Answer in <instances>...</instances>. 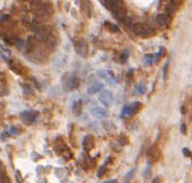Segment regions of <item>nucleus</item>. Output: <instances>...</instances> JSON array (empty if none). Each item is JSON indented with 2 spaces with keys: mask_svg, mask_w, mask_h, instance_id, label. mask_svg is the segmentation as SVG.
Instances as JSON below:
<instances>
[{
  "mask_svg": "<svg viewBox=\"0 0 192 183\" xmlns=\"http://www.w3.org/2000/svg\"><path fill=\"white\" fill-rule=\"evenodd\" d=\"M166 71H167V64H165L164 67V78L166 79Z\"/></svg>",
  "mask_w": 192,
  "mask_h": 183,
  "instance_id": "nucleus-38",
  "label": "nucleus"
},
{
  "mask_svg": "<svg viewBox=\"0 0 192 183\" xmlns=\"http://www.w3.org/2000/svg\"><path fill=\"white\" fill-rule=\"evenodd\" d=\"M137 91L139 92L140 94H142L145 92V86H144V84H140V85H138V87H137Z\"/></svg>",
  "mask_w": 192,
  "mask_h": 183,
  "instance_id": "nucleus-30",
  "label": "nucleus"
},
{
  "mask_svg": "<svg viewBox=\"0 0 192 183\" xmlns=\"http://www.w3.org/2000/svg\"><path fill=\"white\" fill-rule=\"evenodd\" d=\"M133 173H135V170H131V171H130L128 174H127V181H129V179H131L132 174H133Z\"/></svg>",
  "mask_w": 192,
  "mask_h": 183,
  "instance_id": "nucleus-34",
  "label": "nucleus"
},
{
  "mask_svg": "<svg viewBox=\"0 0 192 183\" xmlns=\"http://www.w3.org/2000/svg\"><path fill=\"white\" fill-rule=\"evenodd\" d=\"M124 183H129V181H125V182H124Z\"/></svg>",
  "mask_w": 192,
  "mask_h": 183,
  "instance_id": "nucleus-39",
  "label": "nucleus"
},
{
  "mask_svg": "<svg viewBox=\"0 0 192 183\" xmlns=\"http://www.w3.org/2000/svg\"><path fill=\"white\" fill-rule=\"evenodd\" d=\"M34 14L37 17H40L41 19H48V18L52 16L53 10L52 7L49 4H40L39 2L34 7Z\"/></svg>",
  "mask_w": 192,
  "mask_h": 183,
  "instance_id": "nucleus-5",
  "label": "nucleus"
},
{
  "mask_svg": "<svg viewBox=\"0 0 192 183\" xmlns=\"http://www.w3.org/2000/svg\"><path fill=\"white\" fill-rule=\"evenodd\" d=\"M103 183H116V180L113 179V180H108V181H105V182Z\"/></svg>",
  "mask_w": 192,
  "mask_h": 183,
  "instance_id": "nucleus-37",
  "label": "nucleus"
},
{
  "mask_svg": "<svg viewBox=\"0 0 192 183\" xmlns=\"http://www.w3.org/2000/svg\"><path fill=\"white\" fill-rule=\"evenodd\" d=\"M7 132H8L9 136H12H12H17V135H19L20 132H22V130H20L19 128H17V127H12Z\"/></svg>",
  "mask_w": 192,
  "mask_h": 183,
  "instance_id": "nucleus-26",
  "label": "nucleus"
},
{
  "mask_svg": "<svg viewBox=\"0 0 192 183\" xmlns=\"http://www.w3.org/2000/svg\"><path fill=\"white\" fill-rule=\"evenodd\" d=\"M131 29L136 35L144 36V37H148L154 34V29L148 24L145 23H133L131 25Z\"/></svg>",
  "mask_w": 192,
  "mask_h": 183,
  "instance_id": "nucleus-4",
  "label": "nucleus"
},
{
  "mask_svg": "<svg viewBox=\"0 0 192 183\" xmlns=\"http://www.w3.org/2000/svg\"><path fill=\"white\" fill-rule=\"evenodd\" d=\"M4 172H5V165L2 164V162L0 161V175L4 174Z\"/></svg>",
  "mask_w": 192,
  "mask_h": 183,
  "instance_id": "nucleus-32",
  "label": "nucleus"
},
{
  "mask_svg": "<svg viewBox=\"0 0 192 183\" xmlns=\"http://www.w3.org/2000/svg\"><path fill=\"white\" fill-rule=\"evenodd\" d=\"M58 39H57V36L54 34L51 33V35L49 36L46 41H45V44H46V48L48 49H54L57 47V44H58Z\"/></svg>",
  "mask_w": 192,
  "mask_h": 183,
  "instance_id": "nucleus-20",
  "label": "nucleus"
},
{
  "mask_svg": "<svg viewBox=\"0 0 192 183\" xmlns=\"http://www.w3.org/2000/svg\"><path fill=\"white\" fill-rule=\"evenodd\" d=\"M51 27H49V26H46V25H42L41 27H39L35 31V37L37 41H46V39H48L49 36L51 35Z\"/></svg>",
  "mask_w": 192,
  "mask_h": 183,
  "instance_id": "nucleus-9",
  "label": "nucleus"
},
{
  "mask_svg": "<svg viewBox=\"0 0 192 183\" xmlns=\"http://www.w3.org/2000/svg\"><path fill=\"white\" fill-rule=\"evenodd\" d=\"M102 88H103V85L101 83H95L93 84L91 87L88 88L87 93L89 94V95H94V94H96V93H98V92L102 91Z\"/></svg>",
  "mask_w": 192,
  "mask_h": 183,
  "instance_id": "nucleus-22",
  "label": "nucleus"
},
{
  "mask_svg": "<svg viewBox=\"0 0 192 183\" xmlns=\"http://www.w3.org/2000/svg\"><path fill=\"white\" fill-rule=\"evenodd\" d=\"M26 56L29 58V60H32L33 62H35V64H44L46 61V53L39 45L35 47L31 51L26 52Z\"/></svg>",
  "mask_w": 192,
  "mask_h": 183,
  "instance_id": "nucleus-2",
  "label": "nucleus"
},
{
  "mask_svg": "<svg viewBox=\"0 0 192 183\" xmlns=\"http://www.w3.org/2000/svg\"><path fill=\"white\" fill-rule=\"evenodd\" d=\"M81 10L84 14H86L87 17H91L93 14V6L91 1L88 0H81Z\"/></svg>",
  "mask_w": 192,
  "mask_h": 183,
  "instance_id": "nucleus-17",
  "label": "nucleus"
},
{
  "mask_svg": "<svg viewBox=\"0 0 192 183\" xmlns=\"http://www.w3.org/2000/svg\"><path fill=\"white\" fill-rule=\"evenodd\" d=\"M8 64H9L10 69H12L15 74H17V75H26V74H27V68L25 67L20 61L15 59V58H12V59L9 60Z\"/></svg>",
  "mask_w": 192,
  "mask_h": 183,
  "instance_id": "nucleus-7",
  "label": "nucleus"
},
{
  "mask_svg": "<svg viewBox=\"0 0 192 183\" xmlns=\"http://www.w3.org/2000/svg\"><path fill=\"white\" fill-rule=\"evenodd\" d=\"M91 113H92V116L96 119H104L106 118L108 116V112L106 110L103 108H101V106H95V108H93L91 110Z\"/></svg>",
  "mask_w": 192,
  "mask_h": 183,
  "instance_id": "nucleus-16",
  "label": "nucleus"
},
{
  "mask_svg": "<svg viewBox=\"0 0 192 183\" xmlns=\"http://www.w3.org/2000/svg\"><path fill=\"white\" fill-rule=\"evenodd\" d=\"M0 57H1V59L5 60V61H9V60L12 59V58H10V51H9L6 47L1 45V44H0Z\"/></svg>",
  "mask_w": 192,
  "mask_h": 183,
  "instance_id": "nucleus-21",
  "label": "nucleus"
},
{
  "mask_svg": "<svg viewBox=\"0 0 192 183\" xmlns=\"http://www.w3.org/2000/svg\"><path fill=\"white\" fill-rule=\"evenodd\" d=\"M97 75L100 77L101 79L105 81L106 84H110V85H114L116 83L115 77L113 75V72L108 71V70H100L97 71Z\"/></svg>",
  "mask_w": 192,
  "mask_h": 183,
  "instance_id": "nucleus-11",
  "label": "nucleus"
},
{
  "mask_svg": "<svg viewBox=\"0 0 192 183\" xmlns=\"http://www.w3.org/2000/svg\"><path fill=\"white\" fill-rule=\"evenodd\" d=\"M100 101L102 102V104H104L105 106H110L113 102V95L112 93L108 89H104V91L101 92L100 95Z\"/></svg>",
  "mask_w": 192,
  "mask_h": 183,
  "instance_id": "nucleus-12",
  "label": "nucleus"
},
{
  "mask_svg": "<svg viewBox=\"0 0 192 183\" xmlns=\"http://www.w3.org/2000/svg\"><path fill=\"white\" fill-rule=\"evenodd\" d=\"M61 84H62V88H63L64 92H71L79 86L80 80L76 75H72L70 72H67L62 77Z\"/></svg>",
  "mask_w": 192,
  "mask_h": 183,
  "instance_id": "nucleus-1",
  "label": "nucleus"
},
{
  "mask_svg": "<svg viewBox=\"0 0 192 183\" xmlns=\"http://www.w3.org/2000/svg\"><path fill=\"white\" fill-rule=\"evenodd\" d=\"M75 50L76 52L79 54L80 57H86L88 53V44L86 43V41L83 40V39H77L75 41Z\"/></svg>",
  "mask_w": 192,
  "mask_h": 183,
  "instance_id": "nucleus-10",
  "label": "nucleus"
},
{
  "mask_svg": "<svg viewBox=\"0 0 192 183\" xmlns=\"http://www.w3.org/2000/svg\"><path fill=\"white\" fill-rule=\"evenodd\" d=\"M105 26L108 28V31H111V32H113V33L119 32V27H118L115 24H112V23H108V22H106V23H105Z\"/></svg>",
  "mask_w": 192,
  "mask_h": 183,
  "instance_id": "nucleus-25",
  "label": "nucleus"
},
{
  "mask_svg": "<svg viewBox=\"0 0 192 183\" xmlns=\"http://www.w3.org/2000/svg\"><path fill=\"white\" fill-rule=\"evenodd\" d=\"M165 9H166V12H168V14H173V12H176V9H177V7L176 6H174L173 4H167L166 6H165Z\"/></svg>",
  "mask_w": 192,
  "mask_h": 183,
  "instance_id": "nucleus-27",
  "label": "nucleus"
},
{
  "mask_svg": "<svg viewBox=\"0 0 192 183\" xmlns=\"http://www.w3.org/2000/svg\"><path fill=\"white\" fill-rule=\"evenodd\" d=\"M181 1H182V0H171V4H173L174 6L177 7V6L181 4Z\"/></svg>",
  "mask_w": 192,
  "mask_h": 183,
  "instance_id": "nucleus-33",
  "label": "nucleus"
},
{
  "mask_svg": "<svg viewBox=\"0 0 192 183\" xmlns=\"http://www.w3.org/2000/svg\"><path fill=\"white\" fill-rule=\"evenodd\" d=\"M72 112L74 114L77 116H79L83 112V101L81 100H77L74 102V105H72Z\"/></svg>",
  "mask_w": 192,
  "mask_h": 183,
  "instance_id": "nucleus-19",
  "label": "nucleus"
},
{
  "mask_svg": "<svg viewBox=\"0 0 192 183\" xmlns=\"http://www.w3.org/2000/svg\"><path fill=\"white\" fill-rule=\"evenodd\" d=\"M181 130H182V133H183V135H185V133H187V128H185V126H184V124H182V126H181Z\"/></svg>",
  "mask_w": 192,
  "mask_h": 183,
  "instance_id": "nucleus-36",
  "label": "nucleus"
},
{
  "mask_svg": "<svg viewBox=\"0 0 192 183\" xmlns=\"http://www.w3.org/2000/svg\"><path fill=\"white\" fill-rule=\"evenodd\" d=\"M37 1H42V0H37Z\"/></svg>",
  "mask_w": 192,
  "mask_h": 183,
  "instance_id": "nucleus-40",
  "label": "nucleus"
},
{
  "mask_svg": "<svg viewBox=\"0 0 192 183\" xmlns=\"http://www.w3.org/2000/svg\"><path fill=\"white\" fill-rule=\"evenodd\" d=\"M67 64V57L63 56V54H60V56H58L54 59L53 61V66L56 69H61V68H63Z\"/></svg>",
  "mask_w": 192,
  "mask_h": 183,
  "instance_id": "nucleus-18",
  "label": "nucleus"
},
{
  "mask_svg": "<svg viewBox=\"0 0 192 183\" xmlns=\"http://www.w3.org/2000/svg\"><path fill=\"white\" fill-rule=\"evenodd\" d=\"M39 116V112L34 111V110H26L20 113V120L22 122H24L25 124H31L33 123Z\"/></svg>",
  "mask_w": 192,
  "mask_h": 183,
  "instance_id": "nucleus-8",
  "label": "nucleus"
},
{
  "mask_svg": "<svg viewBox=\"0 0 192 183\" xmlns=\"http://www.w3.org/2000/svg\"><path fill=\"white\" fill-rule=\"evenodd\" d=\"M162 157V151H160L159 147L157 146L156 143L152 145L147 150V161L149 164H155Z\"/></svg>",
  "mask_w": 192,
  "mask_h": 183,
  "instance_id": "nucleus-6",
  "label": "nucleus"
},
{
  "mask_svg": "<svg viewBox=\"0 0 192 183\" xmlns=\"http://www.w3.org/2000/svg\"><path fill=\"white\" fill-rule=\"evenodd\" d=\"M56 151L59 154V155L63 156L64 158H67V159H69L70 157H72L71 151L69 150V148L67 147L63 143H58V146L56 145Z\"/></svg>",
  "mask_w": 192,
  "mask_h": 183,
  "instance_id": "nucleus-13",
  "label": "nucleus"
},
{
  "mask_svg": "<svg viewBox=\"0 0 192 183\" xmlns=\"http://www.w3.org/2000/svg\"><path fill=\"white\" fill-rule=\"evenodd\" d=\"M156 23L159 25L160 27L167 28L170 26V23H171V18L166 14H159L156 17Z\"/></svg>",
  "mask_w": 192,
  "mask_h": 183,
  "instance_id": "nucleus-14",
  "label": "nucleus"
},
{
  "mask_svg": "<svg viewBox=\"0 0 192 183\" xmlns=\"http://www.w3.org/2000/svg\"><path fill=\"white\" fill-rule=\"evenodd\" d=\"M1 180H0V183H10V180L8 179V176L6 174H1Z\"/></svg>",
  "mask_w": 192,
  "mask_h": 183,
  "instance_id": "nucleus-29",
  "label": "nucleus"
},
{
  "mask_svg": "<svg viewBox=\"0 0 192 183\" xmlns=\"http://www.w3.org/2000/svg\"><path fill=\"white\" fill-rule=\"evenodd\" d=\"M152 58H154V56H153V54H148V56L145 57V59H146V62H147V64H152V62H153Z\"/></svg>",
  "mask_w": 192,
  "mask_h": 183,
  "instance_id": "nucleus-31",
  "label": "nucleus"
},
{
  "mask_svg": "<svg viewBox=\"0 0 192 183\" xmlns=\"http://www.w3.org/2000/svg\"><path fill=\"white\" fill-rule=\"evenodd\" d=\"M8 93H9V88L7 86V84L5 83V81H2V80H0V97L8 95Z\"/></svg>",
  "mask_w": 192,
  "mask_h": 183,
  "instance_id": "nucleus-23",
  "label": "nucleus"
},
{
  "mask_svg": "<svg viewBox=\"0 0 192 183\" xmlns=\"http://www.w3.org/2000/svg\"><path fill=\"white\" fill-rule=\"evenodd\" d=\"M112 4L115 8L120 9L122 12H125V4L123 0H112Z\"/></svg>",
  "mask_w": 192,
  "mask_h": 183,
  "instance_id": "nucleus-24",
  "label": "nucleus"
},
{
  "mask_svg": "<svg viewBox=\"0 0 192 183\" xmlns=\"http://www.w3.org/2000/svg\"><path fill=\"white\" fill-rule=\"evenodd\" d=\"M160 182H162V179H160L159 176H157V178H155V179L153 180L152 183H160Z\"/></svg>",
  "mask_w": 192,
  "mask_h": 183,
  "instance_id": "nucleus-35",
  "label": "nucleus"
},
{
  "mask_svg": "<svg viewBox=\"0 0 192 183\" xmlns=\"http://www.w3.org/2000/svg\"><path fill=\"white\" fill-rule=\"evenodd\" d=\"M128 57H129V51H128V50H123V51L121 52L120 61L122 62V64L127 62V60H128Z\"/></svg>",
  "mask_w": 192,
  "mask_h": 183,
  "instance_id": "nucleus-28",
  "label": "nucleus"
},
{
  "mask_svg": "<svg viewBox=\"0 0 192 183\" xmlns=\"http://www.w3.org/2000/svg\"><path fill=\"white\" fill-rule=\"evenodd\" d=\"M141 108H142V104L140 102H132V103L125 104L121 111V118H123V119L131 118L136 113H138L141 110Z\"/></svg>",
  "mask_w": 192,
  "mask_h": 183,
  "instance_id": "nucleus-3",
  "label": "nucleus"
},
{
  "mask_svg": "<svg viewBox=\"0 0 192 183\" xmlns=\"http://www.w3.org/2000/svg\"><path fill=\"white\" fill-rule=\"evenodd\" d=\"M94 145H95V139H94V137H93L92 135L85 136L84 140H83V148H84V150H86V151L92 150L93 147H94Z\"/></svg>",
  "mask_w": 192,
  "mask_h": 183,
  "instance_id": "nucleus-15",
  "label": "nucleus"
}]
</instances>
